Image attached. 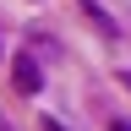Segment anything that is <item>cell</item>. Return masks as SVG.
<instances>
[{
	"instance_id": "obj_1",
	"label": "cell",
	"mask_w": 131,
	"mask_h": 131,
	"mask_svg": "<svg viewBox=\"0 0 131 131\" xmlns=\"http://www.w3.org/2000/svg\"><path fill=\"white\" fill-rule=\"evenodd\" d=\"M11 82H16V93H27V98H33V93L44 88V77H38V66H33L27 55H16V60H11Z\"/></svg>"
},
{
	"instance_id": "obj_3",
	"label": "cell",
	"mask_w": 131,
	"mask_h": 131,
	"mask_svg": "<svg viewBox=\"0 0 131 131\" xmlns=\"http://www.w3.org/2000/svg\"><path fill=\"white\" fill-rule=\"evenodd\" d=\"M44 131H66V126H60V120H49V115H44Z\"/></svg>"
},
{
	"instance_id": "obj_5",
	"label": "cell",
	"mask_w": 131,
	"mask_h": 131,
	"mask_svg": "<svg viewBox=\"0 0 131 131\" xmlns=\"http://www.w3.org/2000/svg\"><path fill=\"white\" fill-rule=\"evenodd\" d=\"M0 131H16V126H11V120H6V115H0Z\"/></svg>"
},
{
	"instance_id": "obj_4",
	"label": "cell",
	"mask_w": 131,
	"mask_h": 131,
	"mask_svg": "<svg viewBox=\"0 0 131 131\" xmlns=\"http://www.w3.org/2000/svg\"><path fill=\"white\" fill-rule=\"evenodd\" d=\"M109 131H131V120H115V126H109Z\"/></svg>"
},
{
	"instance_id": "obj_2",
	"label": "cell",
	"mask_w": 131,
	"mask_h": 131,
	"mask_svg": "<svg viewBox=\"0 0 131 131\" xmlns=\"http://www.w3.org/2000/svg\"><path fill=\"white\" fill-rule=\"evenodd\" d=\"M82 11H88V22H98V27H104V33H115V22H109V16H104V11H98V6H93V0H82Z\"/></svg>"
}]
</instances>
